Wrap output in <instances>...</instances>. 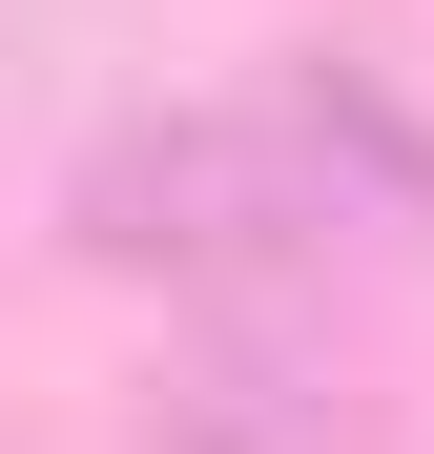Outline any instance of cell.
Returning a JSON list of instances; mask_svg holds the SVG:
<instances>
[{"label":"cell","mask_w":434,"mask_h":454,"mask_svg":"<svg viewBox=\"0 0 434 454\" xmlns=\"http://www.w3.org/2000/svg\"><path fill=\"white\" fill-rule=\"evenodd\" d=\"M104 248L145 269H289L331 227V145L311 124H166V145H104Z\"/></svg>","instance_id":"obj_1"}]
</instances>
